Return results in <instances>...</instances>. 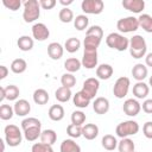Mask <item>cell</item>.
Wrapping results in <instances>:
<instances>
[{
	"instance_id": "cell-56",
	"label": "cell",
	"mask_w": 152,
	"mask_h": 152,
	"mask_svg": "<svg viewBox=\"0 0 152 152\" xmlns=\"http://www.w3.org/2000/svg\"><path fill=\"white\" fill-rule=\"evenodd\" d=\"M134 152H135V151H134Z\"/></svg>"
},
{
	"instance_id": "cell-54",
	"label": "cell",
	"mask_w": 152,
	"mask_h": 152,
	"mask_svg": "<svg viewBox=\"0 0 152 152\" xmlns=\"http://www.w3.org/2000/svg\"><path fill=\"white\" fill-rule=\"evenodd\" d=\"M0 142H1V152H4V151H5V142H6V141L0 140Z\"/></svg>"
},
{
	"instance_id": "cell-40",
	"label": "cell",
	"mask_w": 152,
	"mask_h": 152,
	"mask_svg": "<svg viewBox=\"0 0 152 152\" xmlns=\"http://www.w3.org/2000/svg\"><path fill=\"white\" fill-rule=\"evenodd\" d=\"M70 119H71V124L78 125V126H83V124L86 122L87 116H86V114L82 110H74L71 113Z\"/></svg>"
},
{
	"instance_id": "cell-6",
	"label": "cell",
	"mask_w": 152,
	"mask_h": 152,
	"mask_svg": "<svg viewBox=\"0 0 152 152\" xmlns=\"http://www.w3.org/2000/svg\"><path fill=\"white\" fill-rule=\"evenodd\" d=\"M116 28L119 30V33H131V32H135L139 28V21L138 18L129 15V17H125L121 18L116 21Z\"/></svg>"
},
{
	"instance_id": "cell-25",
	"label": "cell",
	"mask_w": 152,
	"mask_h": 152,
	"mask_svg": "<svg viewBox=\"0 0 152 152\" xmlns=\"http://www.w3.org/2000/svg\"><path fill=\"white\" fill-rule=\"evenodd\" d=\"M72 96V93H71V89L70 88H66V87H59L57 88V90L55 91V97L58 102L61 103H64V102H68Z\"/></svg>"
},
{
	"instance_id": "cell-12",
	"label": "cell",
	"mask_w": 152,
	"mask_h": 152,
	"mask_svg": "<svg viewBox=\"0 0 152 152\" xmlns=\"http://www.w3.org/2000/svg\"><path fill=\"white\" fill-rule=\"evenodd\" d=\"M122 110L128 116H137L141 110V104L135 99H127L122 104Z\"/></svg>"
},
{
	"instance_id": "cell-11",
	"label": "cell",
	"mask_w": 152,
	"mask_h": 152,
	"mask_svg": "<svg viewBox=\"0 0 152 152\" xmlns=\"http://www.w3.org/2000/svg\"><path fill=\"white\" fill-rule=\"evenodd\" d=\"M97 50H84L82 57V66L86 69H94L97 68Z\"/></svg>"
},
{
	"instance_id": "cell-51",
	"label": "cell",
	"mask_w": 152,
	"mask_h": 152,
	"mask_svg": "<svg viewBox=\"0 0 152 152\" xmlns=\"http://www.w3.org/2000/svg\"><path fill=\"white\" fill-rule=\"evenodd\" d=\"M145 65L152 68V52L146 53V56H145Z\"/></svg>"
},
{
	"instance_id": "cell-27",
	"label": "cell",
	"mask_w": 152,
	"mask_h": 152,
	"mask_svg": "<svg viewBox=\"0 0 152 152\" xmlns=\"http://www.w3.org/2000/svg\"><path fill=\"white\" fill-rule=\"evenodd\" d=\"M118 144H119V141H118L116 138H115L114 135H112V134H106V135H103L102 139H101V145H102V147H103L104 150H107V151H114V150L118 147Z\"/></svg>"
},
{
	"instance_id": "cell-37",
	"label": "cell",
	"mask_w": 152,
	"mask_h": 152,
	"mask_svg": "<svg viewBox=\"0 0 152 152\" xmlns=\"http://www.w3.org/2000/svg\"><path fill=\"white\" fill-rule=\"evenodd\" d=\"M58 18H59V20L62 21V23H64V24H68V23H71V21H74V12L69 8V7H63L61 11H59V13H58Z\"/></svg>"
},
{
	"instance_id": "cell-28",
	"label": "cell",
	"mask_w": 152,
	"mask_h": 152,
	"mask_svg": "<svg viewBox=\"0 0 152 152\" xmlns=\"http://www.w3.org/2000/svg\"><path fill=\"white\" fill-rule=\"evenodd\" d=\"M138 21H139V27H141L147 33H152V15L147 13H142L138 17Z\"/></svg>"
},
{
	"instance_id": "cell-32",
	"label": "cell",
	"mask_w": 152,
	"mask_h": 152,
	"mask_svg": "<svg viewBox=\"0 0 152 152\" xmlns=\"http://www.w3.org/2000/svg\"><path fill=\"white\" fill-rule=\"evenodd\" d=\"M101 38H97L95 36H86L83 40L84 50H97V48L101 44Z\"/></svg>"
},
{
	"instance_id": "cell-23",
	"label": "cell",
	"mask_w": 152,
	"mask_h": 152,
	"mask_svg": "<svg viewBox=\"0 0 152 152\" xmlns=\"http://www.w3.org/2000/svg\"><path fill=\"white\" fill-rule=\"evenodd\" d=\"M61 152H81V146L74 139H64L59 146Z\"/></svg>"
},
{
	"instance_id": "cell-7",
	"label": "cell",
	"mask_w": 152,
	"mask_h": 152,
	"mask_svg": "<svg viewBox=\"0 0 152 152\" xmlns=\"http://www.w3.org/2000/svg\"><path fill=\"white\" fill-rule=\"evenodd\" d=\"M129 86H131V81L128 77L126 76H121L119 77L113 87V94L116 99H124L129 90Z\"/></svg>"
},
{
	"instance_id": "cell-5",
	"label": "cell",
	"mask_w": 152,
	"mask_h": 152,
	"mask_svg": "<svg viewBox=\"0 0 152 152\" xmlns=\"http://www.w3.org/2000/svg\"><path fill=\"white\" fill-rule=\"evenodd\" d=\"M5 133V141L8 146L11 147H17L21 144L23 141V135L24 133H21V131L19 129L18 126L15 125H7L4 129Z\"/></svg>"
},
{
	"instance_id": "cell-34",
	"label": "cell",
	"mask_w": 152,
	"mask_h": 152,
	"mask_svg": "<svg viewBox=\"0 0 152 152\" xmlns=\"http://www.w3.org/2000/svg\"><path fill=\"white\" fill-rule=\"evenodd\" d=\"M81 48V40L76 37H71V38H68L64 43V49L69 52V53H74V52H77Z\"/></svg>"
},
{
	"instance_id": "cell-21",
	"label": "cell",
	"mask_w": 152,
	"mask_h": 152,
	"mask_svg": "<svg viewBox=\"0 0 152 152\" xmlns=\"http://www.w3.org/2000/svg\"><path fill=\"white\" fill-rule=\"evenodd\" d=\"M99 135V127L95 124H86L82 126V137L87 140H94Z\"/></svg>"
},
{
	"instance_id": "cell-29",
	"label": "cell",
	"mask_w": 152,
	"mask_h": 152,
	"mask_svg": "<svg viewBox=\"0 0 152 152\" xmlns=\"http://www.w3.org/2000/svg\"><path fill=\"white\" fill-rule=\"evenodd\" d=\"M17 45H18L19 50L26 52V51H30V50L33 49L34 42H33V38H31L30 36H21V37L18 38Z\"/></svg>"
},
{
	"instance_id": "cell-55",
	"label": "cell",
	"mask_w": 152,
	"mask_h": 152,
	"mask_svg": "<svg viewBox=\"0 0 152 152\" xmlns=\"http://www.w3.org/2000/svg\"><path fill=\"white\" fill-rule=\"evenodd\" d=\"M148 86L152 87V76H150V80H148Z\"/></svg>"
},
{
	"instance_id": "cell-41",
	"label": "cell",
	"mask_w": 152,
	"mask_h": 152,
	"mask_svg": "<svg viewBox=\"0 0 152 152\" xmlns=\"http://www.w3.org/2000/svg\"><path fill=\"white\" fill-rule=\"evenodd\" d=\"M66 134L71 139H77V138L82 137V126L74 125V124L68 125V127H66Z\"/></svg>"
},
{
	"instance_id": "cell-1",
	"label": "cell",
	"mask_w": 152,
	"mask_h": 152,
	"mask_svg": "<svg viewBox=\"0 0 152 152\" xmlns=\"http://www.w3.org/2000/svg\"><path fill=\"white\" fill-rule=\"evenodd\" d=\"M128 50H129L131 56L135 59H140V58L145 57L146 52H147V44H146L145 38L140 34H134L129 39Z\"/></svg>"
},
{
	"instance_id": "cell-44",
	"label": "cell",
	"mask_w": 152,
	"mask_h": 152,
	"mask_svg": "<svg viewBox=\"0 0 152 152\" xmlns=\"http://www.w3.org/2000/svg\"><path fill=\"white\" fill-rule=\"evenodd\" d=\"M31 152H53V148L51 145L44 142H34L31 147Z\"/></svg>"
},
{
	"instance_id": "cell-19",
	"label": "cell",
	"mask_w": 152,
	"mask_h": 152,
	"mask_svg": "<svg viewBox=\"0 0 152 152\" xmlns=\"http://www.w3.org/2000/svg\"><path fill=\"white\" fill-rule=\"evenodd\" d=\"M90 99L82 91H77L75 95H72V103L75 107L80 108V109H83V108H87L89 104H90Z\"/></svg>"
},
{
	"instance_id": "cell-30",
	"label": "cell",
	"mask_w": 152,
	"mask_h": 152,
	"mask_svg": "<svg viewBox=\"0 0 152 152\" xmlns=\"http://www.w3.org/2000/svg\"><path fill=\"white\" fill-rule=\"evenodd\" d=\"M57 140V133L53 131V129H44L42 131V134H40V142H44V144H48V145H53Z\"/></svg>"
},
{
	"instance_id": "cell-15",
	"label": "cell",
	"mask_w": 152,
	"mask_h": 152,
	"mask_svg": "<svg viewBox=\"0 0 152 152\" xmlns=\"http://www.w3.org/2000/svg\"><path fill=\"white\" fill-rule=\"evenodd\" d=\"M13 109H14V114L15 115H18V116H26L31 112V104H30V102L27 100L20 99V100H17L14 102Z\"/></svg>"
},
{
	"instance_id": "cell-36",
	"label": "cell",
	"mask_w": 152,
	"mask_h": 152,
	"mask_svg": "<svg viewBox=\"0 0 152 152\" xmlns=\"http://www.w3.org/2000/svg\"><path fill=\"white\" fill-rule=\"evenodd\" d=\"M88 25H89V19L86 14H78L74 19V26L78 31H83L86 28L88 30Z\"/></svg>"
},
{
	"instance_id": "cell-26",
	"label": "cell",
	"mask_w": 152,
	"mask_h": 152,
	"mask_svg": "<svg viewBox=\"0 0 152 152\" xmlns=\"http://www.w3.org/2000/svg\"><path fill=\"white\" fill-rule=\"evenodd\" d=\"M24 132V138L27 141H36L38 138H40L42 134V127L40 126H34V127H28L23 131Z\"/></svg>"
},
{
	"instance_id": "cell-3",
	"label": "cell",
	"mask_w": 152,
	"mask_h": 152,
	"mask_svg": "<svg viewBox=\"0 0 152 152\" xmlns=\"http://www.w3.org/2000/svg\"><path fill=\"white\" fill-rule=\"evenodd\" d=\"M40 5L37 0H26L24 2L23 19L25 23H33L40 15Z\"/></svg>"
},
{
	"instance_id": "cell-24",
	"label": "cell",
	"mask_w": 152,
	"mask_h": 152,
	"mask_svg": "<svg viewBox=\"0 0 152 152\" xmlns=\"http://www.w3.org/2000/svg\"><path fill=\"white\" fill-rule=\"evenodd\" d=\"M32 99L34 101V103L39 104V106H44L48 103L50 96H49V93L43 89V88H38L33 91V95H32Z\"/></svg>"
},
{
	"instance_id": "cell-10",
	"label": "cell",
	"mask_w": 152,
	"mask_h": 152,
	"mask_svg": "<svg viewBox=\"0 0 152 152\" xmlns=\"http://www.w3.org/2000/svg\"><path fill=\"white\" fill-rule=\"evenodd\" d=\"M31 31H32L33 39H36L38 42H44L50 36V31H49L48 26L44 23H36V24H33Z\"/></svg>"
},
{
	"instance_id": "cell-20",
	"label": "cell",
	"mask_w": 152,
	"mask_h": 152,
	"mask_svg": "<svg viewBox=\"0 0 152 152\" xmlns=\"http://www.w3.org/2000/svg\"><path fill=\"white\" fill-rule=\"evenodd\" d=\"M113 72H114V69L110 64H107V63H103V64H100L97 68H96V76L99 80H109L112 76H113Z\"/></svg>"
},
{
	"instance_id": "cell-31",
	"label": "cell",
	"mask_w": 152,
	"mask_h": 152,
	"mask_svg": "<svg viewBox=\"0 0 152 152\" xmlns=\"http://www.w3.org/2000/svg\"><path fill=\"white\" fill-rule=\"evenodd\" d=\"M81 66H82V62L75 57H70L64 62V68H65L66 72H70V74L78 71L81 69Z\"/></svg>"
},
{
	"instance_id": "cell-16",
	"label": "cell",
	"mask_w": 152,
	"mask_h": 152,
	"mask_svg": "<svg viewBox=\"0 0 152 152\" xmlns=\"http://www.w3.org/2000/svg\"><path fill=\"white\" fill-rule=\"evenodd\" d=\"M63 53H64V46H62L59 43L52 42L48 45V55L51 59H53V61L61 59Z\"/></svg>"
},
{
	"instance_id": "cell-17",
	"label": "cell",
	"mask_w": 152,
	"mask_h": 152,
	"mask_svg": "<svg viewBox=\"0 0 152 152\" xmlns=\"http://www.w3.org/2000/svg\"><path fill=\"white\" fill-rule=\"evenodd\" d=\"M148 75V70L147 66L142 63H137L133 68H132V76L137 82H142Z\"/></svg>"
},
{
	"instance_id": "cell-33",
	"label": "cell",
	"mask_w": 152,
	"mask_h": 152,
	"mask_svg": "<svg viewBox=\"0 0 152 152\" xmlns=\"http://www.w3.org/2000/svg\"><path fill=\"white\" fill-rule=\"evenodd\" d=\"M118 150L119 152H134L135 151L134 141L131 138H122L118 144Z\"/></svg>"
},
{
	"instance_id": "cell-2",
	"label": "cell",
	"mask_w": 152,
	"mask_h": 152,
	"mask_svg": "<svg viewBox=\"0 0 152 152\" xmlns=\"http://www.w3.org/2000/svg\"><path fill=\"white\" fill-rule=\"evenodd\" d=\"M106 44L108 45V48L122 52L128 49L129 39L119 32H112L106 37Z\"/></svg>"
},
{
	"instance_id": "cell-38",
	"label": "cell",
	"mask_w": 152,
	"mask_h": 152,
	"mask_svg": "<svg viewBox=\"0 0 152 152\" xmlns=\"http://www.w3.org/2000/svg\"><path fill=\"white\" fill-rule=\"evenodd\" d=\"M5 94H6V99L10 100V101H17L19 94H20V90L17 86L14 84H10L7 87H5Z\"/></svg>"
},
{
	"instance_id": "cell-13",
	"label": "cell",
	"mask_w": 152,
	"mask_h": 152,
	"mask_svg": "<svg viewBox=\"0 0 152 152\" xmlns=\"http://www.w3.org/2000/svg\"><path fill=\"white\" fill-rule=\"evenodd\" d=\"M109 107H110L109 100H108L107 97H103V96L96 97V99L94 100V102H93V109H94V112H95L96 114H99V115L106 114V113L109 110Z\"/></svg>"
},
{
	"instance_id": "cell-18",
	"label": "cell",
	"mask_w": 152,
	"mask_h": 152,
	"mask_svg": "<svg viewBox=\"0 0 152 152\" xmlns=\"http://www.w3.org/2000/svg\"><path fill=\"white\" fill-rule=\"evenodd\" d=\"M132 93L133 95L139 99V100H142V99H146L148 93H150V86L146 84L144 81L142 82H137L134 86H133V89H132Z\"/></svg>"
},
{
	"instance_id": "cell-39",
	"label": "cell",
	"mask_w": 152,
	"mask_h": 152,
	"mask_svg": "<svg viewBox=\"0 0 152 152\" xmlns=\"http://www.w3.org/2000/svg\"><path fill=\"white\" fill-rule=\"evenodd\" d=\"M14 115V109L12 106L10 104H1L0 106V119L6 121V120H10L12 119Z\"/></svg>"
},
{
	"instance_id": "cell-9",
	"label": "cell",
	"mask_w": 152,
	"mask_h": 152,
	"mask_svg": "<svg viewBox=\"0 0 152 152\" xmlns=\"http://www.w3.org/2000/svg\"><path fill=\"white\" fill-rule=\"evenodd\" d=\"M99 88H100V81L99 78H95V77H89L87 78L84 82H83V86H82V91L90 99H95V95L97 94L99 91Z\"/></svg>"
},
{
	"instance_id": "cell-46",
	"label": "cell",
	"mask_w": 152,
	"mask_h": 152,
	"mask_svg": "<svg viewBox=\"0 0 152 152\" xmlns=\"http://www.w3.org/2000/svg\"><path fill=\"white\" fill-rule=\"evenodd\" d=\"M2 5H4L6 8H8V10H11V11L15 12V11H18V10L20 8L21 1H20V0H2Z\"/></svg>"
},
{
	"instance_id": "cell-47",
	"label": "cell",
	"mask_w": 152,
	"mask_h": 152,
	"mask_svg": "<svg viewBox=\"0 0 152 152\" xmlns=\"http://www.w3.org/2000/svg\"><path fill=\"white\" fill-rule=\"evenodd\" d=\"M142 133H144L145 138L152 139V121H147V122L144 124V126H142Z\"/></svg>"
},
{
	"instance_id": "cell-14",
	"label": "cell",
	"mask_w": 152,
	"mask_h": 152,
	"mask_svg": "<svg viewBox=\"0 0 152 152\" xmlns=\"http://www.w3.org/2000/svg\"><path fill=\"white\" fill-rule=\"evenodd\" d=\"M122 7L132 13H141L145 8V1L144 0H122L121 2Z\"/></svg>"
},
{
	"instance_id": "cell-22",
	"label": "cell",
	"mask_w": 152,
	"mask_h": 152,
	"mask_svg": "<svg viewBox=\"0 0 152 152\" xmlns=\"http://www.w3.org/2000/svg\"><path fill=\"white\" fill-rule=\"evenodd\" d=\"M64 108L62 104H52L49 108L48 115L52 121H61L64 118Z\"/></svg>"
},
{
	"instance_id": "cell-35",
	"label": "cell",
	"mask_w": 152,
	"mask_h": 152,
	"mask_svg": "<svg viewBox=\"0 0 152 152\" xmlns=\"http://www.w3.org/2000/svg\"><path fill=\"white\" fill-rule=\"evenodd\" d=\"M27 69V63L23 58H15L11 63V70L14 74H23Z\"/></svg>"
},
{
	"instance_id": "cell-4",
	"label": "cell",
	"mask_w": 152,
	"mask_h": 152,
	"mask_svg": "<svg viewBox=\"0 0 152 152\" xmlns=\"http://www.w3.org/2000/svg\"><path fill=\"white\" fill-rule=\"evenodd\" d=\"M140 129V126L137 121L134 120H126L120 122L116 128H115V133L119 138H129L131 135H135Z\"/></svg>"
},
{
	"instance_id": "cell-50",
	"label": "cell",
	"mask_w": 152,
	"mask_h": 152,
	"mask_svg": "<svg viewBox=\"0 0 152 152\" xmlns=\"http://www.w3.org/2000/svg\"><path fill=\"white\" fill-rule=\"evenodd\" d=\"M8 75V69L5 65H0V80L6 78V76Z\"/></svg>"
},
{
	"instance_id": "cell-49",
	"label": "cell",
	"mask_w": 152,
	"mask_h": 152,
	"mask_svg": "<svg viewBox=\"0 0 152 152\" xmlns=\"http://www.w3.org/2000/svg\"><path fill=\"white\" fill-rule=\"evenodd\" d=\"M141 109L146 114H152V99H145L141 104Z\"/></svg>"
},
{
	"instance_id": "cell-53",
	"label": "cell",
	"mask_w": 152,
	"mask_h": 152,
	"mask_svg": "<svg viewBox=\"0 0 152 152\" xmlns=\"http://www.w3.org/2000/svg\"><path fill=\"white\" fill-rule=\"evenodd\" d=\"M6 99V94H5V87H0V102H2Z\"/></svg>"
},
{
	"instance_id": "cell-8",
	"label": "cell",
	"mask_w": 152,
	"mask_h": 152,
	"mask_svg": "<svg viewBox=\"0 0 152 152\" xmlns=\"http://www.w3.org/2000/svg\"><path fill=\"white\" fill-rule=\"evenodd\" d=\"M81 8L86 14H100L104 8V2L102 0H83Z\"/></svg>"
},
{
	"instance_id": "cell-52",
	"label": "cell",
	"mask_w": 152,
	"mask_h": 152,
	"mask_svg": "<svg viewBox=\"0 0 152 152\" xmlns=\"http://www.w3.org/2000/svg\"><path fill=\"white\" fill-rule=\"evenodd\" d=\"M74 1L72 0H59V4L63 6V7H68L69 5H71Z\"/></svg>"
},
{
	"instance_id": "cell-43",
	"label": "cell",
	"mask_w": 152,
	"mask_h": 152,
	"mask_svg": "<svg viewBox=\"0 0 152 152\" xmlns=\"http://www.w3.org/2000/svg\"><path fill=\"white\" fill-rule=\"evenodd\" d=\"M34 126H40L42 127V122L37 118L30 116V118H25L21 121V128H23V131L26 129V128H28V127H34Z\"/></svg>"
},
{
	"instance_id": "cell-48",
	"label": "cell",
	"mask_w": 152,
	"mask_h": 152,
	"mask_svg": "<svg viewBox=\"0 0 152 152\" xmlns=\"http://www.w3.org/2000/svg\"><path fill=\"white\" fill-rule=\"evenodd\" d=\"M56 4V0H39V5L43 10H52Z\"/></svg>"
},
{
	"instance_id": "cell-45",
	"label": "cell",
	"mask_w": 152,
	"mask_h": 152,
	"mask_svg": "<svg viewBox=\"0 0 152 152\" xmlns=\"http://www.w3.org/2000/svg\"><path fill=\"white\" fill-rule=\"evenodd\" d=\"M86 36H95V37L102 39L103 38V30L99 25H93V26L88 27V30L86 32Z\"/></svg>"
},
{
	"instance_id": "cell-42",
	"label": "cell",
	"mask_w": 152,
	"mask_h": 152,
	"mask_svg": "<svg viewBox=\"0 0 152 152\" xmlns=\"http://www.w3.org/2000/svg\"><path fill=\"white\" fill-rule=\"evenodd\" d=\"M61 83H62L63 87H66V88L71 89L76 84V77L72 74H70V72H65L61 77Z\"/></svg>"
}]
</instances>
